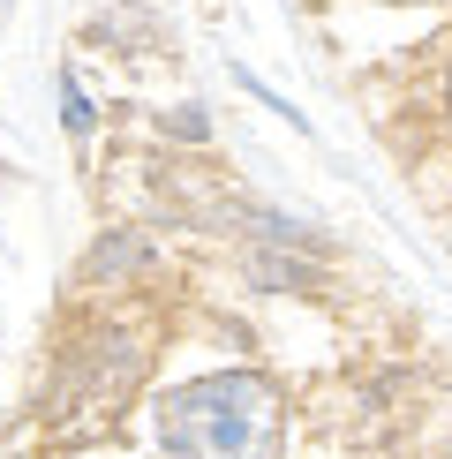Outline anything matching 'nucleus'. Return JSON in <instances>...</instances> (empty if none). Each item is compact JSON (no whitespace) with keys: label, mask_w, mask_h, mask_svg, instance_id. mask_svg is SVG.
<instances>
[{"label":"nucleus","mask_w":452,"mask_h":459,"mask_svg":"<svg viewBox=\"0 0 452 459\" xmlns=\"http://www.w3.org/2000/svg\"><path fill=\"white\" fill-rule=\"evenodd\" d=\"M445 121H452V75H445Z\"/></svg>","instance_id":"obj_7"},{"label":"nucleus","mask_w":452,"mask_h":459,"mask_svg":"<svg viewBox=\"0 0 452 459\" xmlns=\"http://www.w3.org/2000/svg\"><path fill=\"white\" fill-rule=\"evenodd\" d=\"M136 369H143V347L128 332H113V324L68 347V385H83V407L91 399H121L128 385H136Z\"/></svg>","instance_id":"obj_2"},{"label":"nucleus","mask_w":452,"mask_h":459,"mask_svg":"<svg viewBox=\"0 0 452 459\" xmlns=\"http://www.w3.org/2000/svg\"><path fill=\"white\" fill-rule=\"evenodd\" d=\"M136 272H151V241L136 234V226H106L99 248H91V264H83V279L113 286V279H136Z\"/></svg>","instance_id":"obj_3"},{"label":"nucleus","mask_w":452,"mask_h":459,"mask_svg":"<svg viewBox=\"0 0 452 459\" xmlns=\"http://www.w3.org/2000/svg\"><path fill=\"white\" fill-rule=\"evenodd\" d=\"M0 15H8V0H0Z\"/></svg>","instance_id":"obj_8"},{"label":"nucleus","mask_w":452,"mask_h":459,"mask_svg":"<svg viewBox=\"0 0 452 459\" xmlns=\"http://www.w3.org/2000/svg\"><path fill=\"white\" fill-rule=\"evenodd\" d=\"M166 136H181V143H204V136H212V121H204L196 106H181V113H166Z\"/></svg>","instance_id":"obj_6"},{"label":"nucleus","mask_w":452,"mask_h":459,"mask_svg":"<svg viewBox=\"0 0 452 459\" xmlns=\"http://www.w3.org/2000/svg\"><path fill=\"white\" fill-rule=\"evenodd\" d=\"M249 279H256V286H272V294H301V286H317V248L256 241V248H249Z\"/></svg>","instance_id":"obj_4"},{"label":"nucleus","mask_w":452,"mask_h":459,"mask_svg":"<svg viewBox=\"0 0 452 459\" xmlns=\"http://www.w3.org/2000/svg\"><path fill=\"white\" fill-rule=\"evenodd\" d=\"M279 445H287V407L256 369H212L159 399L166 459H279Z\"/></svg>","instance_id":"obj_1"},{"label":"nucleus","mask_w":452,"mask_h":459,"mask_svg":"<svg viewBox=\"0 0 452 459\" xmlns=\"http://www.w3.org/2000/svg\"><path fill=\"white\" fill-rule=\"evenodd\" d=\"M61 121H68V136L83 143L91 136V121H99V113H91V99H83V83H75V75L61 68Z\"/></svg>","instance_id":"obj_5"}]
</instances>
